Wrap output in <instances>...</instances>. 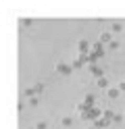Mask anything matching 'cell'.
<instances>
[{
	"instance_id": "obj_12",
	"label": "cell",
	"mask_w": 125,
	"mask_h": 129,
	"mask_svg": "<svg viewBox=\"0 0 125 129\" xmlns=\"http://www.w3.org/2000/svg\"><path fill=\"white\" fill-rule=\"evenodd\" d=\"M29 104H31V106H36V104H38V96H31V98H29Z\"/></svg>"
},
{
	"instance_id": "obj_5",
	"label": "cell",
	"mask_w": 125,
	"mask_h": 129,
	"mask_svg": "<svg viewBox=\"0 0 125 129\" xmlns=\"http://www.w3.org/2000/svg\"><path fill=\"white\" fill-rule=\"evenodd\" d=\"M119 96V90L117 87H108V98H117Z\"/></svg>"
},
{
	"instance_id": "obj_2",
	"label": "cell",
	"mask_w": 125,
	"mask_h": 129,
	"mask_svg": "<svg viewBox=\"0 0 125 129\" xmlns=\"http://www.w3.org/2000/svg\"><path fill=\"white\" fill-rule=\"evenodd\" d=\"M77 50H79L81 54L88 52V40H79V42H77Z\"/></svg>"
},
{
	"instance_id": "obj_8",
	"label": "cell",
	"mask_w": 125,
	"mask_h": 129,
	"mask_svg": "<svg viewBox=\"0 0 125 129\" xmlns=\"http://www.w3.org/2000/svg\"><path fill=\"white\" fill-rule=\"evenodd\" d=\"M111 31H115V34H117V31H121V23H113V25H111Z\"/></svg>"
},
{
	"instance_id": "obj_10",
	"label": "cell",
	"mask_w": 125,
	"mask_h": 129,
	"mask_svg": "<svg viewBox=\"0 0 125 129\" xmlns=\"http://www.w3.org/2000/svg\"><path fill=\"white\" fill-rule=\"evenodd\" d=\"M98 85H100V87H106V85H108V81H106L104 77H100V79H98Z\"/></svg>"
},
{
	"instance_id": "obj_11",
	"label": "cell",
	"mask_w": 125,
	"mask_h": 129,
	"mask_svg": "<svg viewBox=\"0 0 125 129\" xmlns=\"http://www.w3.org/2000/svg\"><path fill=\"white\" fill-rule=\"evenodd\" d=\"M44 92V83H36V94H42Z\"/></svg>"
},
{
	"instance_id": "obj_4",
	"label": "cell",
	"mask_w": 125,
	"mask_h": 129,
	"mask_svg": "<svg viewBox=\"0 0 125 129\" xmlns=\"http://www.w3.org/2000/svg\"><path fill=\"white\" fill-rule=\"evenodd\" d=\"M90 71H92V75H96L98 79H100V77H102V71H100L98 67H94V64H92V67H90Z\"/></svg>"
},
{
	"instance_id": "obj_9",
	"label": "cell",
	"mask_w": 125,
	"mask_h": 129,
	"mask_svg": "<svg viewBox=\"0 0 125 129\" xmlns=\"http://www.w3.org/2000/svg\"><path fill=\"white\" fill-rule=\"evenodd\" d=\"M36 129H48V123L46 121H40V123L36 125Z\"/></svg>"
},
{
	"instance_id": "obj_6",
	"label": "cell",
	"mask_w": 125,
	"mask_h": 129,
	"mask_svg": "<svg viewBox=\"0 0 125 129\" xmlns=\"http://www.w3.org/2000/svg\"><path fill=\"white\" fill-rule=\"evenodd\" d=\"M61 125H63V127H69V125H71V117H63V119H61Z\"/></svg>"
},
{
	"instance_id": "obj_1",
	"label": "cell",
	"mask_w": 125,
	"mask_h": 129,
	"mask_svg": "<svg viewBox=\"0 0 125 129\" xmlns=\"http://www.w3.org/2000/svg\"><path fill=\"white\" fill-rule=\"evenodd\" d=\"M56 73H63V75H69L71 73V67L65 62H56Z\"/></svg>"
},
{
	"instance_id": "obj_3",
	"label": "cell",
	"mask_w": 125,
	"mask_h": 129,
	"mask_svg": "<svg viewBox=\"0 0 125 129\" xmlns=\"http://www.w3.org/2000/svg\"><path fill=\"white\" fill-rule=\"evenodd\" d=\"M111 44V31H102V34H100V44Z\"/></svg>"
},
{
	"instance_id": "obj_13",
	"label": "cell",
	"mask_w": 125,
	"mask_h": 129,
	"mask_svg": "<svg viewBox=\"0 0 125 129\" xmlns=\"http://www.w3.org/2000/svg\"><path fill=\"white\" fill-rule=\"evenodd\" d=\"M90 129H94V127H90Z\"/></svg>"
},
{
	"instance_id": "obj_7",
	"label": "cell",
	"mask_w": 125,
	"mask_h": 129,
	"mask_svg": "<svg viewBox=\"0 0 125 129\" xmlns=\"http://www.w3.org/2000/svg\"><path fill=\"white\" fill-rule=\"evenodd\" d=\"M23 94H25V96H29V98H31V96L36 94V87H27V90H25Z\"/></svg>"
}]
</instances>
